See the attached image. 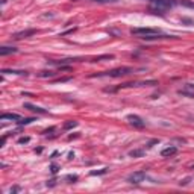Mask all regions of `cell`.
Returning <instances> with one entry per match:
<instances>
[{
    "label": "cell",
    "instance_id": "cell-9",
    "mask_svg": "<svg viewBox=\"0 0 194 194\" xmlns=\"http://www.w3.org/2000/svg\"><path fill=\"white\" fill-rule=\"evenodd\" d=\"M3 74H18V76H27V71L23 70H2Z\"/></svg>",
    "mask_w": 194,
    "mask_h": 194
},
{
    "label": "cell",
    "instance_id": "cell-16",
    "mask_svg": "<svg viewBox=\"0 0 194 194\" xmlns=\"http://www.w3.org/2000/svg\"><path fill=\"white\" fill-rule=\"evenodd\" d=\"M103 59H114V55H102V56H97V58H94V62H97V61H103Z\"/></svg>",
    "mask_w": 194,
    "mask_h": 194
},
{
    "label": "cell",
    "instance_id": "cell-13",
    "mask_svg": "<svg viewBox=\"0 0 194 194\" xmlns=\"http://www.w3.org/2000/svg\"><path fill=\"white\" fill-rule=\"evenodd\" d=\"M143 155H144V150H130L129 152V156H132V158H139Z\"/></svg>",
    "mask_w": 194,
    "mask_h": 194
},
{
    "label": "cell",
    "instance_id": "cell-3",
    "mask_svg": "<svg viewBox=\"0 0 194 194\" xmlns=\"http://www.w3.org/2000/svg\"><path fill=\"white\" fill-rule=\"evenodd\" d=\"M146 179V172H135L127 176V182L129 183H139Z\"/></svg>",
    "mask_w": 194,
    "mask_h": 194
},
{
    "label": "cell",
    "instance_id": "cell-22",
    "mask_svg": "<svg viewBox=\"0 0 194 194\" xmlns=\"http://www.w3.org/2000/svg\"><path fill=\"white\" fill-rule=\"evenodd\" d=\"M158 143H159V139H152V141L147 143V147H152L153 144H158Z\"/></svg>",
    "mask_w": 194,
    "mask_h": 194
},
{
    "label": "cell",
    "instance_id": "cell-24",
    "mask_svg": "<svg viewBox=\"0 0 194 194\" xmlns=\"http://www.w3.org/2000/svg\"><path fill=\"white\" fill-rule=\"evenodd\" d=\"M94 2H100V3H109V2H117V0H94Z\"/></svg>",
    "mask_w": 194,
    "mask_h": 194
},
{
    "label": "cell",
    "instance_id": "cell-15",
    "mask_svg": "<svg viewBox=\"0 0 194 194\" xmlns=\"http://www.w3.org/2000/svg\"><path fill=\"white\" fill-rule=\"evenodd\" d=\"M38 76H40V77H53V76H55V73L44 70V71H40V73H38Z\"/></svg>",
    "mask_w": 194,
    "mask_h": 194
},
{
    "label": "cell",
    "instance_id": "cell-17",
    "mask_svg": "<svg viewBox=\"0 0 194 194\" xmlns=\"http://www.w3.org/2000/svg\"><path fill=\"white\" fill-rule=\"evenodd\" d=\"M65 181H70V183H73V182L77 181V176L76 174H68V176H65Z\"/></svg>",
    "mask_w": 194,
    "mask_h": 194
},
{
    "label": "cell",
    "instance_id": "cell-1",
    "mask_svg": "<svg viewBox=\"0 0 194 194\" xmlns=\"http://www.w3.org/2000/svg\"><path fill=\"white\" fill-rule=\"evenodd\" d=\"M132 73V68L129 67H120V68H114L111 71H105L102 74H97V76H109V77H120V76H126Z\"/></svg>",
    "mask_w": 194,
    "mask_h": 194
},
{
    "label": "cell",
    "instance_id": "cell-10",
    "mask_svg": "<svg viewBox=\"0 0 194 194\" xmlns=\"http://www.w3.org/2000/svg\"><path fill=\"white\" fill-rule=\"evenodd\" d=\"M0 120H2V121H5V120H15V121H18L20 120V115L18 114H2Z\"/></svg>",
    "mask_w": 194,
    "mask_h": 194
},
{
    "label": "cell",
    "instance_id": "cell-7",
    "mask_svg": "<svg viewBox=\"0 0 194 194\" xmlns=\"http://www.w3.org/2000/svg\"><path fill=\"white\" fill-rule=\"evenodd\" d=\"M25 108L29 109V111H32V112H36V114H47L46 109H43V108H40V106H35L32 103H25Z\"/></svg>",
    "mask_w": 194,
    "mask_h": 194
},
{
    "label": "cell",
    "instance_id": "cell-5",
    "mask_svg": "<svg viewBox=\"0 0 194 194\" xmlns=\"http://www.w3.org/2000/svg\"><path fill=\"white\" fill-rule=\"evenodd\" d=\"M152 2L158 8H161V9H167V8H172V6L176 5L174 0H152Z\"/></svg>",
    "mask_w": 194,
    "mask_h": 194
},
{
    "label": "cell",
    "instance_id": "cell-2",
    "mask_svg": "<svg viewBox=\"0 0 194 194\" xmlns=\"http://www.w3.org/2000/svg\"><path fill=\"white\" fill-rule=\"evenodd\" d=\"M130 34L132 35H143V36H146V35H156V34H159V30L152 29V27H132Z\"/></svg>",
    "mask_w": 194,
    "mask_h": 194
},
{
    "label": "cell",
    "instance_id": "cell-11",
    "mask_svg": "<svg viewBox=\"0 0 194 194\" xmlns=\"http://www.w3.org/2000/svg\"><path fill=\"white\" fill-rule=\"evenodd\" d=\"M15 52H17V49H15V47H6V46H5V47L0 49V55L6 56V55H11V53H15Z\"/></svg>",
    "mask_w": 194,
    "mask_h": 194
},
{
    "label": "cell",
    "instance_id": "cell-27",
    "mask_svg": "<svg viewBox=\"0 0 194 194\" xmlns=\"http://www.w3.org/2000/svg\"><path fill=\"white\" fill-rule=\"evenodd\" d=\"M188 182H190V177H188V179H185V181H182V182H181V185H187Z\"/></svg>",
    "mask_w": 194,
    "mask_h": 194
},
{
    "label": "cell",
    "instance_id": "cell-23",
    "mask_svg": "<svg viewBox=\"0 0 194 194\" xmlns=\"http://www.w3.org/2000/svg\"><path fill=\"white\" fill-rule=\"evenodd\" d=\"M105 173H106V168L100 170V172H91V174H105Z\"/></svg>",
    "mask_w": 194,
    "mask_h": 194
},
{
    "label": "cell",
    "instance_id": "cell-20",
    "mask_svg": "<svg viewBox=\"0 0 194 194\" xmlns=\"http://www.w3.org/2000/svg\"><path fill=\"white\" fill-rule=\"evenodd\" d=\"M58 170H59V167H58L56 164H52V165H50V172H52L53 174H56V173H58Z\"/></svg>",
    "mask_w": 194,
    "mask_h": 194
},
{
    "label": "cell",
    "instance_id": "cell-12",
    "mask_svg": "<svg viewBox=\"0 0 194 194\" xmlns=\"http://www.w3.org/2000/svg\"><path fill=\"white\" fill-rule=\"evenodd\" d=\"M77 125H79V123H77L76 120H70V121H67V123H64V129L65 130H70V129H73V127H76Z\"/></svg>",
    "mask_w": 194,
    "mask_h": 194
},
{
    "label": "cell",
    "instance_id": "cell-8",
    "mask_svg": "<svg viewBox=\"0 0 194 194\" xmlns=\"http://www.w3.org/2000/svg\"><path fill=\"white\" fill-rule=\"evenodd\" d=\"M176 152H177V147H167V149H164L161 152V155L164 158H168V156H173V155H176Z\"/></svg>",
    "mask_w": 194,
    "mask_h": 194
},
{
    "label": "cell",
    "instance_id": "cell-19",
    "mask_svg": "<svg viewBox=\"0 0 194 194\" xmlns=\"http://www.w3.org/2000/svg\"><path fill=\"white\" fill-rule=\"evenodd\" d=\"M29 141H30L29 137H23V138L18 139V144H26V143H29Z\"/></svg>",
    "mask_w": 194,
    "mask_h": 194
},
{
    "label": "cell",
    "instance_id": "cell-14",
    "mask_svg": "<svg viewBox=\"0 0 194 194\" xmlns=\"http://www.w3.org/2000/svg\"><path fill=\"white\" fill-rule=\"evenodd\" d=\"M32 121H35V118H20L17 123L20 126H26V125H30Z\"/></svg>",
    "mask_w": 194,
    "mask_h": 194
},
{
    "label": "cell",
    "instance_id": "cell-25",
    "mask_svg": "<svg viewBox=\"0 0 194 194\" xmlns=\"http://www.w3.org/2000/svg\"><path fill=\"white\" fill-rule=\"evenodd\" d=\"M68 81H70V77H62V79H58L55 82H68Z\"/></svg>",
    "mask_w": 194,
    "mask_h": 194
},
{
    "label": "cell",
    "instance_id": "cell-18",
    "mask_svg": "<svg viewBox=\"0 0 194 194\" xmlns=\"http://www.w3.org/2000/svg\"><path fill=\"white\" fill-rule=\"evenodd\" d=\"M181 5H183V6H188V8H193L194 9V3H191V2H187V0H181L179 2Z\"/></svg>",
    "mask_w": 194,
    "mask_h": 194
},
{
    "label": "cell",
    "instance_id": "cell-21",
    "mask_svg": "<svg viewBox=\"0 0 194 194\" xmlns=\"http://www.w3.org/2000/svg\"><path fill=\"white\" fill-rule=\"evenodd\" d=\"M179 94H183V96H188V97H194L193 92H188V91H179Z\"/></svg>",
    "mask_w": 194,
    "mask_h": 194
},
{
    "label": "cell",
    "instance_id": "cell-6",
    "mask_svg": "<svg viewBox=\"0 0 194 194\" xmlns=\"http://www.w3.org/2000/svg\"><path fill=\"white\" fill-rule=\"evenodd\" d=\"M36 32L35 29H29V30H23V32H17L14 35V38L15 40H23V38H27V36H30V35H34Z\"/></svg>",
    "mask_w": 194,
    "mask_h": 194
},
{
    "label": "cell",
    "instance_id": "cell-26",
    "mask_svg": "<svg viewBox=\"0 0 194 194\" xmlns=\"http://www.w3.org/2000/svg\"><path fill=\"white\" fill-rule=\"evenodd\" d=\"M17 191H20V188H18V187H14V188H11V193H17Z\"/></svg>",
    "mask_w": 194,
    "mask_h": 194
},
{
    "label": "cell",
    "instance_id": "cell-4",
    "mask_svg": "<svg viewBox=\"0 0 194 194\" xmlns=\"http://www.w3.org/2000/svg\"><path fill=\"white\" fill-rule=\"evenodd\" d=\"M127 121L130 123L132 126H135V127H144V121H143V118L141 117H138V115H127Z\"/></svg>",
    "mask_w": 194,
    "mask_h": 194
}]
</instances>
